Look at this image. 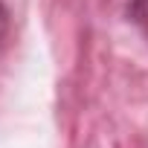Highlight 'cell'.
Returning a JSON list of instances; mask_svg holds the SVG:
<instances>
[{"instance_id":"1","label":"cell","mask_w":148,"mask_h":148,"mask_svg":"<svg viewBox=\"0 0 148 148\" xmlns=\"http://www.w3.org/2000/svg\"><path fill=\"white\" fill-rule=\"evenodd\" d=\"M128 18L142 29V35L148 38V0H131L128 3Z\"/></svg>"},{"instance_id":"2","label":"cell","mask_w":148,"mask_h":148,"mask_svg":"<svg viewBox=\"0 0 148 148\" xmlns=\"http://www.w3.org/2000/svg\"><path fill=\"white\" fill-rule=\"evenodd\" d=\"M6 32H9V9H6L3 3H0V44H3Z\"/></svg>"}]
</instances>
